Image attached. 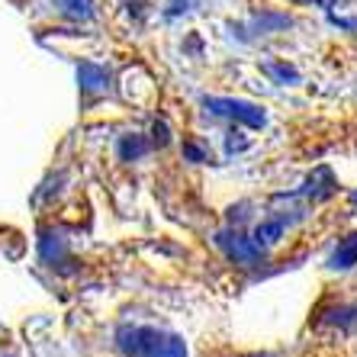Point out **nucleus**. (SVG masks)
I'll return each mask as SVG.
<instances>
[{"mask_svg":"<svg viewBox=\"0 0 357 357\" xmlns=\"http://www.w3.org/2000/svg\"><path fill=\"white\" fill-rule=\"evenodd\" d=\"M52 7L68 20H91L93 17V0H52Z\"/></svg>","mask_w":357,"mask_h":357,"instance_id":"1","label":"nucleus"}]
</instances>
